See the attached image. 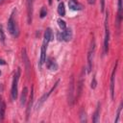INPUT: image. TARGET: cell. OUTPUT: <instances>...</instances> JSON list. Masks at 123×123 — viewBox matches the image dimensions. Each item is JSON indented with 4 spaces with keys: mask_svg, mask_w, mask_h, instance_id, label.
<instances>
[{
    "mask_svg": "<svg viewBox=\"0 0 123 123\" xmlns=\"http://www.w3.org/2000/svg\"><path fill=\"white\" fill-rule=\"evenodd\" d=\"M58 24H59V26H60V28H61L62 30L66 29V23H65V21L62 20V18H59V19H58Z\"/></svg>",
    "mask_w": 123,
    "mask_h": 123,
    "instance_id": "obj_20",
    "label": "cell"
},
{
    "mask_svg": "<svg viewBox=\"0 0 123 123\" xmlns=\"http://www.w3.org/2000/svg\"><path fill=\"white\" fill-rule=\"evenodd\" d=\"M0 64H1V65H5V64H6V62H5L4 60L0 59Z\"/></svg>",
    "mask_w": 123,
    "mask_h": 123,
    "instance_id": "obj_29",
    "label": "cell"
},
{
    "mask_svg": "<svg viewBox=\"0 0 123 123\" xmlns=\"http://www.w3.org/2000/svg\"><path fill=\"white\" fill-rule=\"evenodd\" d=\"M81 121L86 122V112H85L84 109H82V111H81Z\"/></svg>",
    "mask_w": 123,
    "mask_h": 123,
    "instance_id": "obj_23",
    "label": "cell"
},
{
    "mask_svg": "<svg viewBox=\"0 0 123 123\" xmlns=\"http://www.w3.org/2000/svg\"><path fill=\"white\" fill-rule=\"evenodd\" d=\"M84 73H85V69H83V71H82L81 78H80V81H79V84H78V89H77L78 95H77V98H78V97L81 95V93H82V87H83V84H84Z\"/></svg>",
    "mask_w": 123,
    "mask_h": 123,
    "instance_id": "obj_14",
    "label": "cell"
},
{
    "mask_svg": "<svg viewBox=\"0 0 123 123\" xmlns=\"http://www.w3.org/2000/svg\"><path fill=\"white\" fill-rule=\"evenodd\" d=\"M100 3H101V11L104 12V9H105V0H100Z\"/></svg>",
    "mask_w": 123,
    "mask_h": 123,
    "instance_id": "obj_26",
    "label": "cell"
},
{
    "mask_svg": "<svg viewBox=\"0 0 123 123\" xmlns=\"http://www.w3.org/2000/svg\"><path fill=\"white\" fill-rule=\"evenodd\" d=\"M5 109H6V105H5L4 101L2 99H0V120H3V118H4Z\"/></svg>",
    "mask_w": 123,
    "mask_h": 123,
    "instance_id": "obj_17",
    "label": "cell"
},
{
    "mask_svg": "<svg viewBox=\"0 0 123 123\" xmlns=\"http://www.w3.org/2000/svg\"><path fill=\"white\" fill-rule=\"evenodd\" d=\"M95 1H96V0H87V2H88L89 5H93V4L95 3Z\"/></svg>",
    "mask_w": 123,
    "mask_h": 123,
    "instance_id": "obj_28",
    "label": "cell"
},
{
    "mask_svg": "<svg viewBox=\"0 0 123 123\" xmlns=\"http://www.w3.org/2000/svg\"><path fill=\"white\" fill-rule=\"evenodd\" d=\"M96 85H97V83H96V79H95V77H93V79H92V81H91V88L92 89H94L95 87H96Z\"/></svg>",
    "mask_w": 123,
    "mask_h": 123,
    "instance_id": "obj_25",
    "label": "cell"
},
{
    "mask_svg": "<svg viewBox=\"0 0 123 123\" xmlns=\"http://www.w3.org/2000/svg\"><path fill=\"white\" fill-rule=\"evenodd\" d=\"M58 13L61 16H64L65 15V8H64V4L62 2H61L58 6Z\"/></svg>",
    "mask_w": 123,
    "mask_h": 123,
    "instance_id": "obj_18",
    "label": "cell"
},
{
    "mask_svg": "<svg viewBox=\"0 0 123 123\" xmlns=\"http://www.w3.org/2000/svg\"><path fill=\"white\" fill-rule=\"evenodd\" d=\"M68 7L72 11H81L82 10V6L76 0H69L68 1Z\"/></svg>",
    "mask_w": 123,
    "mask_h": 123,
    "instance_id": "obj_10",
    "label": "cell"
},
{
    "mask_svg": "<svg viewBox=\"0 0 123 123\" xmlns=\"http://www.w3.org/2000/svg\"><path fill=\"white\" fill-rule=\"evenodd\" d=\"M100 114V103H98L97 105V108H96V111L94 112V116H93V122L94 123H97L99 121V115Z\"/></svg>",
    "mask_w": 123,
    "mask_h": 123,
    "instance_id": "obj_19",
    "label": "cell"
},
{
    "mask_svg": "<svg viewBox=\"0 0 123 123\" xmlns=\"http://www.w3.org/2000/svg\"><path fill=\"white\" fill-rule=\"evenodd\" d=\"M14 12H15V11H13L12 13L10 15L7 26H8V31L10 32V34H12L13 37H17L18 36V27H17L16 21L14 19Z\"/></svg>",
    "mask_w": 123,
    "mask_h": 123,
    "instance_id": "obj_1",
    "label": "cell"
},
{
    "mask_svg": "<svg viewBox=\"0 0 123 123\" xmlns=\"http://www.w3.org/2000/svg\"><path fill=\"white\" fill-rule=\"evenodd\" d=\"M58 39H59V40H62V33H58Z\"/></svg>",
    "mask_w": 123,
    "mask_h": 123,
    "instance_id": "obj_27",
    "label": "cell"
},
{
    "mask_svg": "<svg viewBox=\"0 0 123 123\" xmlns=\"http://www.w3.org/2000/svg\"><path fill=\"white\" fill-rule=\"evenodd\" d=\"M109 13L106 14L105 19V39H104V54H107L109 51V43H110V30H109Z\"/></svg>",
    "mask_w": 123,
    "mask_h": 123,
    "instance_id": "obj_3",
    "label": "cell"
},
{
    "mask_svg": "<svg viewBox=\"0 0 123 123\" xmlns=\"http://www.w3.org/2000/svg\"><path fill=\"white\" fill-rule=\"evenodd\" d=\"M47 42L43 41L42 43V46H41V49H40V59H39V66H41L44 62H45V60H46V48H47Z\"/></svg>",
    "mask_w": 123,
    "mask_h": 123,
    "instance_id": "obj_8",
    "label": "cell"
},
{
    "mask_svg": "<svg viewBox=\"0 0 123 123\" xmlns=\"http://www.w3.org/2000/svg\"><path fill=\"white\" fill-rule=\"evenodd\" d=\"M32 105H33V90L31 91V95H30V98H29V103H28V106H27V111H26L27 120H28V118H29V116H30V111H31Z\"/></svg>",
    "mask_w": 123,
    "mask_h": 123,
    "instance_id": "obj_16",
    "label": "cell"
},
{
    "mask_svg": "<svg viewBox=\"0 0 123 123\" xmlns=\"http://www.w3.org/2000/svg\"><path fill=\"white\" fill-rule=\"evenodd\" d=\"M58 84H59V81H58V82H57V83L54 85V86H53V87H52V88H51V89H50V90H49L47 93H45V94H43V95L41 96V98L38 100V102H37V106H36V109H37V110H38V109L41 107V105H42V104H43V103H44V102L47 100L48 96H49V95L51 94V92H52V91H53V90H54V89L57 87Z\"/></svg>",
    "mask_w": 123,
    "mask_h": 123,
    "instance_id": "obj_6",
    "label": "cell"
},
{
    "mask_svg": "<svg viewBox=\"0 0 123 123\" xmlns=\"http://www.w3.org/2000/svg\"><path fill=\"white\" fill-rule=\"evenodd\" d=\"M116 68H117V62H115V65L113 67V70L111 72V99L114 98V78H115V73H116Z\"/></svg>",
    "mask_w": 123,
    "mask_h": 123,
    "instance_id": "obj_7",
    "label": "cell"
},
{
    "mask_svg": "<svg viewBox=\"0 0 123 123\" xmlns=\"http://www.w3.org/2000/svg\"><path fill=\"white\" fill-rule=\"evenodd\" d=\"M46 14H47V11H46V8H44V7H43V8L40 10V17H41V18H43V17H44Z\"/></svg>",
    "mask_w": 123,
    "mask_h": 123,
    "instance_id": "obj_24",
    "label": "cell"
},
{
    "mask_svg": "<svg viewBox=\"0 0 123 123\" xmlns=\"http://www.w3.org/2000/svg\"><path fill=\"white\" fill-rule=\"evenodd\" d=\"M0 75H1V71H0Z\"/></svg>",
    "mask_w": 123,
    "mask_h": 123,
    "instance_id": "obj_32",
    "label": "cell"
},
{
    "mask_svg": "<svg viewBox=\"0 0 123 123\" xmlns=\"http://www.w3.org/2000/svg\"><path fill=\"white\" fill-rule=\"evenodd\" d=\"M2 1H3V0H0V2H2Z\"/></svg>",
    "mask_w": 123,
    "mask_h": 123,
    "instance_id": "obj_31",
    "label": "cell"
},
{
    "mask_svg": "<svg viewBox=\"0 0 123 123\" xmlns=\"http://www.w3.org/2000/svg\"><path fill=\"white\" fill-rule=\"evenodd\" d=\"M68 102L69 105L72 106L74 102V77H70V83H69V87H68Z\"/></svg>",
    "mask_w": 123,
    "mask_h": 123,
    "instance_id": "obj_5",
    "label": "cell"
},
{
    "mask_svg": "<svg viewBox=\"0 0 123 123\" xmlns=\"http://www.w3.org/2000/svg\"><path fill=\"white\" fill-rule=\"evenodd\" d=\"M22 57H23V62L25 63V67H26V72H27V75L30 74V65H29V59L27 57V54H26V50L23 49L22 50Z\"/></svg>",
    "mask_w": 123,
    "mask_h": 123,
    "instance_id": "obj_12",
    "label": "cell"
},
{
    "mask_svg": "<svg viewBox=\"0 0 123 123\" xmlns=\"http://www.w3.org/2000/svg\"><path fill=\"white\" fill-rule=\"evenodd\" d=\"M48 2H49V5H52V0H48Z\"/></svg>",
    "mask_w": 123,
    "mask_h": 123,
    "instance_id": "obj_30",
    "label": "cell"
},
{
    "mask_svg": "<svg viewBox=\"0 0 123 123\" xmlns=\"http://www.w3.org/2000/svg\"><path fill=\"white\" fill-rule=\"evenodd\" d=\"M62 40L69 41L72 38V31H71V29H64L63 32L62 33Z\"/></svg>",
    "mask_w": 123,
    "mask_h": 123,
    "instance_id": "obj_11",
    "label": "cell"
},
{
    "mask_svg": "<svg viewBox=\"0 0 123 123\" xmlns=\"http://www.w3.org/2000/svg\"><path fill=\"white\" fill-rule=\"evenodd\" d=\"M121 109H122V104H120V106L118 107V110H117V113H116V118L114 119V123L118 122V119H119V115H120V112H121Z\"/></svg>",
    "mask_w": 123,
    "mask_h": 123,
    "instance_id": "obj_22",
    "label": "cell"
},
{
    "mask_svg": "<svg viewBox=\"0 0 123 123\" xmlns=\"http://www.w3.org/2000/svg\"><path fill=\"white\" fill-rule=\"evenodd\" d=\"M0 40L2 43L5 42V34H4L3 29H2V26H0Z\"/></svg>",
    "mask_w": 123,
    "mask_h": 123,
    "instance_id": "obj_21",
    "label": "cell"
},
{
    "mask_svg": "<svg viewBox=\"0 0 123 123\" xmlns=\"http://www.w3.org/2000/svg\"><path fill=\"white\" fill-rule=\"evenodd\" d=\"M94 49H95V42L94 39L92 38L91 42H90V46L88 49V53H87V72L89 73L92 69V62H93V55H94Z\"/></svg>",
    "mask_w": 123,
    "mask_h": 123,
    "instance_id": "obj_4",
    "label": "cell"
},
{
    "mask_svg": "<svg viewBox=\"0 0 123 123\" xmlns=\"http://www.w3.org/2000/svg\"><path fill=\"white\" fill-rule=\"evenodd\" d=\"M53 37H54V36H53L52 30L50 28H47L46 31H45V33H44V40L43 41H45V42L48 43L49 41H51L53 39Z\"/></svg>",
    "mask_w": 123,
    "mask_h": 123,
    "instance_id": "obj_13",
    "label": "cell"
},
{
    "mask_svg": "<svg viewBox=\"0 0 123 123\" xmlns=\"http://www.w3.org/2000/svg\"><path fill=\"white\" fill-rule=\"evenodd\" d=\"M19 77H20V68L18 67L14 76H13V79H12V91H11V94H12V100H15L17 98V84H18V80H19Z\"/></svg>",
    "mask_w": 123,
    "mask_h": 123,
    "instance_id": "obj_2",
    "label": "cell"
},
{
    "mask_svg": "<svg viewBox=\"0 0 123 123\" xmlns=\"http://www.w3.org/2000/svg\"><path fill=\"white\" fill-rule=\"evenodd\" d=\"M46 61V66L49 70H52V71H55L58 69V64L56 62V61L52 58H48L45 60Z\"/></svg>",
    "mask_w": 123,
    "mask_h": 123,
    "instance_id": "obj_9",
    "label": "cell"
},
{
    "mask_svg": "<svg viewBox=\"0 0 123 123\" xmlns=\"http://www.w3.org/2000/svg\"><path fill=\"white\" fill-rule=\"evenodd\" d=\"M27 94H28V88L25 86L23 89H22V92H21V96H20V104L21 105H25L26 104V99H27Z\"/></svg>",
    "mask_w": 123,
    "mask_h": 123,
    "instance_id": "obj_15",
    "label": "cell"
}]
</instances>
